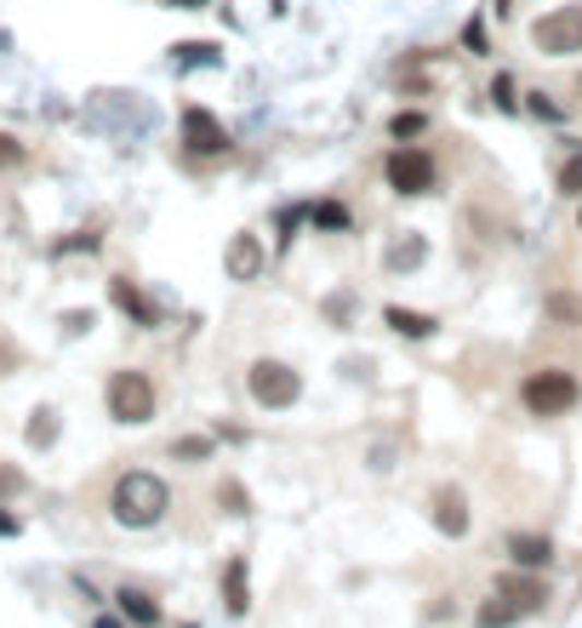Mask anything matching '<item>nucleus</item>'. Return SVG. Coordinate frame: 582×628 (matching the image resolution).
<instances>
[{"instance_id": "nucleus-1", "label": "nucleus", "mask_w": 582, "mask_h": 628, "mask_svg": "<svg viewBox=\"0 0 582 628\" xmlns=\"http://www.w3.org/2000/svg\"><path fill=\"white\" fill-rule=\"evenodd\" d=\"M171 509V491L161 474H149V469H126L115 491H109V514L120 525H132V532H149V525H161Z\"/></svg>"}, {"instance_id": "nucleus-2", "label": "nucleus", "mask_w": 582, "mask_h": 628, "mask_svg": "<svg viewBox=\"0 0 582 628\" xmlns=\"http://www.w3.org/2000/svg\"><path fill=\"white\" fill-rule=\"evenodd\" d=\"M543 606H548V583H543L537 571H520L514 566V571L497 577V594L474 612V623L479 628H514L520 617H537Z\"/></svg>"}, {"instance_id": "nucleus-3", "label": "nucleus", "mask_w": 582, "mask_h": 628, "mask_svg": "<svg viewBox=\"0 0 582 628\" xmlns=\"http://www.w3.org/2000/svg\"><path fill=\"white\" fill-rule=\"evenodd\" d=\"M520 406L531 417H571L582 406V383L566 366H531L520 377Z\"/></svg>"}, {"instance_id": "nucleus-4", "label": "nucleus", "mask_w": 582, "mask_h": 628, "mask_svg": "<svg viewBox=\"0 0 582 628\" xmlns=\"http://www.w3.org/2000/svg\"><path fill=\"white\" fill-rule=\"evenodd\" d=\"M383 178L400 200H423V194L440 189V161L428 155L423 143H394L389 161H383Z\"/></svg>"}, {"instance_id": "nucleus-5", "label": "nucleus", "mask_w": 582, "mask_h": 628, "mask_svg": "<svg viewBox=\"0 0 582 628\" xmlns=\"http://www.w3.org/2000/svg\"><path fill=\"white\" fill-rule=\"evenodd\" d=\"M104 400H109V417H115V423H126V429H138V423H149V417H155V406H161L155 377H149V371H138V366L109 371V389H104Z\"/></svg>"}, {"instance_id": "nucleus-6", "label": "nucleus", "mask_w": 582, "mask_h": 628, "mask_svg": "<svg viewBox=\"0 0 582 628\" xmlns=\"http://www.w3.org/2000/svg\"><path fill=\"white\" fill-rule=\"evenodd\" d=\"M246 394L258 400L263 412H292L302 400V371H292L286 360H251L246 366Z\"/></svg>"}, {"instance_id": "nucleus-7", "label": "nucleus", "mask_w": 582, "mask_h": 628, "mask_svg": "<svg viewBox=\"0 0 582 628\" xmlns=\"http://www.w3.org/2000/svg\"><path fill=\"white\" fill-rule=\"evenodd\" d=\"M531 46H537L543 58H577L582 52V0L548 7L537 23H531Z\"/></svg>"}, {"instance_id": "nucleus-8", "label": "nucleus", "mask_w": 582, "mask_h": 628, "mask_svg": "<svg viewBox=\"0 0 582 628\" xmlns=\"http://www.w3.org/2000/svg\"><path fill=\"white\" fill-rule=\"evenodd\" d=\"M177 126H183V149H189L194 161H217V155H229V126H223L206 104H183Z\"/></svg>"}, {"instance_id": "nucleus-9", "label": "nucleus", "mask_w": 582, "mask_h": 628, "mask_svg": "<svg viewBox=\"0 0 582 628\" xmlns=\"http://www.w3.org/2000/svg\"><path fill=\"white\" fill-rule=\"evenodd\" d=\"M223 269H229V281H240V286L258 281V274L269 269V246H263V235L240 229V235L229 240V251H223Z\"/></svg>"}, {"instance_id": "nucleus-10", "label": "nucleus", "mask_w": 582, "mask_h": 628, "mask_svg": "<svg viewBox=\"0 0 582 628\" xmlns=\"http://www.w3.org/2000/svg\"><path fill=\"white\" fill-rule=\"evenodd\" d=\"M428 514H435V525H440L446 537H468V525H474L468 497H463L458 486H435V497H428Z\"/></svg>"}, {"instance_id": "nucleus-11", "label": "nucleus", "mask_w": 582, "mask_h": 628, "mask_svg": "<svg viewBox=\"0 0 582 628\" xmlns=\"http://www.w3.org/2000/svg\"><path fill=\"white\" fill-rule=\"evenodd\" d=\"M109 297H115V309L126 315V320H138V325H161V309L149 304V297L138 292V281H126V274H115L109 281Z\"/></svg>"}, {"instance_id": "nucleus-12", "label": "nucleus", "mask_w": 582, "mask_h": 628, "mask_svg": "<svg viewBox=\"0 0 582 628\" xmlns=\"http://www.w3.org/2000/svg\"><path fill=\"white\" fill-rule=\"evenodd\" d=\"M509 560H514L520 571H543V566L554 560V543H548L543 532H514V537H509Z\"/></svg>"}, {"instance_id": "nucleus-13", "label": "nucleus", "mask_w": 582, "mask_h": 628, "mask_svg": "<svg viewBox=\"0 0 582 628\" xmlns=\"http://www.w3.org/2000/svg\"><path fill=\"white\" fill-rule=\"evenodd\" d=\"M383 320H389V332L412 337V343H423V337H435V332H440V320H435V315L406 309V304H389V309H383Z\"/></svg>"}, {"instance_id": "nucleus-14", "label": "nucleus", "mask_w": 582, "mask_h": 628, "mask_svg": "<svg viewBox=\"0 0 582 628\" xmlns=\"http://www.w3.org/2000/svg\"><path fill=\"white\" fill-rule=\"evenodd\" d=\"M223 606H229V617H246V612H251V583H246V555H229V566H223Z\"/></svg>"}, {"instance_id": "nucleus-15", "label": "nucleus", "mask_w": 582, "mask_h": 628, "mask_svg": "<svg viewBox=\"0 0 582 628\" xmlns=\"http://www.w3.org/2000/svg\"><path fill=\"white\" fill-rule=\"evenodd\" d=\"M423 258H428V240H423L417 229H406V235L383 251V269H389V274H412V269H423Z\"/></svg>"}, {"instance_id": "nucleus-16", "label": "nucleus", "mask_w": 582, "mask_h": 628, "mask_svg": "<svg viewBox=\"0 0 582 628\" xmlns=\"http://www.w3.org/2000/svg\"><path fill=\"white\" fill-rule=\"evenodd\" d=\"M543 315H548V325H566V332H577V325H582V292H571V286L548 292V297H543Z\"/></svg>"}, {"instance_id": "nucleus-17", "label": "nucleus", "mask_w": 582, "mask_h": 628, "mask_svg": "<svg viewBox=\"0 0 582 628\" xmlns=\"http://www.w3.org/2000/svg\"><path fill=\"white\" fill-rule=\"evenodd\" d=\"M115 600H120L126 623H138V628H161V606H155V600H149L143 589H120Z\"/></svg>"}, {"instance_id": "nucleus-18", "label": "nucleus", "mask_w": 582, "mask_h": 628, "mask_svg": "<svg viewBox=\"0 0 582 628\" xmlns=\"http://www.w3.org/2000/svg\"><path fill=\"white\" fill-rule=\"evenodd\" d=\"M554 189H560L566 200H582V149H571V155L560 161V171H554Z\"/></svg>"}, {"instance_id": "nucleus-19", "label": "nucleus", "mask_w": 582, "mask_h": 628, "mask_svg": "<svg viewBox=\"0 0 582 628\" xmlns=\"http://www.w3.org/2000/svg\"><path fill=\"white\" fill-rule=\"evenodd\" d=\"M423 132H428V115H423V109H400V115L389 120V138H394V143H412V138H423Z\"/></svg>"}, {"instance_id": "nucleus-20", "label": "nucleus", "mask_w": 582, "mask_h": 628, "mask_svg": "<svg viewBox=\"0 0 582 628\" xmlns=\"http://www.w3.org/2000/svg\"><path fill=\"white\" fill-rule=\"evenodd\" d=\"M309 223H314V229L343 235V229H348V206H337V200H320V206H309Z\"/></svg>"}, {"instance_id": "nucleus-21", "label": "nucleus", "mask_w": 582, "mask_h": 628, "mask_svg": "<svg viewBox=\"0 0 582 628\" xmlns=\"http://www.w3.org/2000/svg\"><path fill=\"white\" fill-rule=\"evenodd\" d=\"M217 509H223V514H251L246 486H240V481H223V486H217Z\"/></svg>"}, {"instance_id": "nucleus-22", "label": "nucleus", "mask_w": 582, "mask_h": 628, "mask_svg": "<svg viewBox=\"0 0 582 628\" xmlns=\"http://www.w3.org/2000/svg\"><path fill=\"white\" fill-rule=\"evenodd\" d=\"M171 58H177V63H223V58H217V46H206V40H183V46H171Z\"/></svg>"}, {"instance_id": "nucleus-23", "label": "nucleus", "mask_w": 582, "mask_h": 628, "mask_svg": "<svg viewBox=\"0 0 582 628\" xmlns=\"http://www.w3.org/2000/svg\"><path fill=\"white\" fill-rule=\"evenodd\" d=\"M486 97H491L497 109H520V97H514V74H502V69H497V81L486 86Z\"/></svg>"}, {"instance_id": "nucleus-24", "label": "nucleus", "mask_w": 582, "mask_h": 628, "mask_svg": "<svg viewBox=\"0 0 582 628\" xmlns=\"http://www.w3.org/2000/svg\"><path fill=\"white\" fill-rule=\"evenodd\" d=\"M171 458H183V463H200V458H212V440H206V435L171 440Z\"/></svg>"}, {"instance_id": "nucleus-25", "label": "nucleus", "mask_w": 582, "mask_h": 628, "mask_svg": "<svg viewBox=\"0 0 582 628\" xmlns=\"http://www.w3.org/2000/svg\"><path fill=\"white\" fill-rule=\"evenodd\" d=\"M58 440V412H35L29 423V446H52Z\"/></svg>"}, {"instance_id": "nucleus-26", "label": "nucleus", "mask_w": 582, "mask_h": 628, "mask_svg": "<svg viewBox=\"0 0 582 628\" xmlns=\"http://www.w3.org/2000/svg\"><path fill=\"white\" fill-rule=\"evenodd\" d=\"M325 315H332V325H348V315H354V292H332V297H325Z\"/></svg>"}, {"instance_id": "nucleus-27", "label": "nucleus", "mask_w": 582, "mask_h": 628, "mask_svg": "<svg viewBox=\"0 0 582 628\" xmlns=\"http://www.w3.org/2000/svg\"><path fill=\"white\" fill-rule=\"evenodd\" d=\"M525 97H531L525 109L537 115V120H566V109H560V104H548V92H525Z\"/></svg>"}, {"instance_id": "nucleus-28", "label": "nucleus", "mask_w": 582, "mask_h": 628, "mask_svg": "<svg viewBox=\"0 0 582 628\" xmlns=\"http://www.w3.org/2000/svg\"><path fill=\"white\" fill-rule=\"evenodd\" d=\"M463 46H468L474 58H486V52H491V46H486V23H479V17H468V29H463Z\"/></svg>"}, {"instance_id": "nucleus-29", "label": "nucleus", "mask_w": 582, "mask_h": 628, "mask_svg": "<svg viewBox=\"0 0 582 628\" xmlns=\"http://www.w3.org/2000/svg\"><path fill=\"white\" fill-rule=\"evenodd\" d=\"M12 166H23V143L12 132H0V171H12Z\"/></svg>"}, {"instance_id": "nucleus-30", "label": "nucleus", "mask_w": 582, "mask_h": 628, "mask_svg": "<svg viewBox=\"0 0 582 628\" xmlns=\"http://www.w3.org/2000/svg\"><path fill=\"white\" fill-rule=\"evenodd\" d=\"M166 7H177V12H200V7H212V0H166Z\"/></svg>"}, {"instance_id": "nucleus-31", "label": "nucleus", "mask_w": 582, "mask_h": 628, "mask_svg": "<svg viewBox=\"0 0 582 628\" xmlns=\"http://www.w3.org/2000/svg\"><path fill=\"white\" fill-rule=\"evenodd\" d=\"M23 481H17V474H7V469H0V491H17Z\"/></svg>"}, {"instance_id": "nucleus-32", "label": "nucleus", "mask_w": 582, "mask_h": 628, "mask_svg": "<svg viewBox=\"0 0 582 628\" xmlns=\"http://www.w3.org/2000/svg\"><path fill=\"white\" fill-rule=\"evenodd\" d=\"M0 537H17V520L12 514H0Z\"/></svg>"}, {"instance_id": "nucleus-33", "label": "nucleus", "mask_w": 582, "mask_h": 628, "mask_svg": "<svg viewBox=\"0 0 582 628\" xmlns=\"http://www.w3.org/2000/svg\"><path fill=\"white\" fill-rule=\"evenodd\" d=\"M97 628H120V623H115V617H97Z\"/></svg>"}, {"instance_id": "nucleus-34", "label": "nucleus", "mask_w": 582, "mask_h": 628, "mask_svg": "<svg viewBox=\"0 0 582 628\" xmlns=\"http://www.w3.org/2000/svg\"><path fill=\"white\" fill-rule=\"evenodd\" d=\"M577 229H582V200H577Z\"/></svg>"}, {"instance_id": "nucleus-35", "label": "nucleus", "mask_w": 582, "mask_h": 628, "mask_svg": "<svg viewBox=\"0 0 582 628\" xmlns=\"http://www.w3.org/2000/svg\"><path fill=\"white\" fill-rule=\"evenodd\" d=\"M577 92H582V74H577Z\"/></svg>"}]
</instances>
